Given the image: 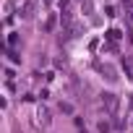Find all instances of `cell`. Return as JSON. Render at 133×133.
Segmentation results:
<instances>
[{
  "label": "cell",
  "mask_w": 133,
  "mask_h": 133,
  "mask_svg": "<svg viewBox=\"0 0 133 133\" xmlns=\"http://www.w3.org/2000/svg\"><path fill=\"white\" fill-rule=\"evenodd\" d=\"M102 104H104V110H107L110 115H117L120 99H117V94H112V91H104V94H102Z\"/></svg>",
  "instance_id": "obj_1"
},
{
  "label": "cell",
  "mask_w": 133,
  "mask_h": 133,
  "mask_svg": "<svg viewBox=\"0 0 133 133\" xmlns=\"http://www.w3.org/2000/svg\"><path fill=\"white\" fill-rule=\"evenodd\" d=\"M34 8H37V0H26V3H24V11H21V16H24V18H31Z\"/></svg>",
  "instance_id": "obj_2"
},
{
  "label": "cell",
  "mask_w": 133,
  "mask_h": 133,
  "mask_svg": "<svg viewBox=\"0 0 133 133\" xmlns=\"http://www.w3.org/2000/svg\"><path fill=\"white\" fill-rule=\"evenodd\" d=\"M37 117H39V123H42V125H50V112H47L44 107H39V110H37Z\"/></svg>",
  "instance_id": "obj_3"
},
{
  "label": "cell",
  "mask_w": 133,
  "mask_h": 133,
  "mask_svg": "<svg viewBox=\"0 0 133 133\" xmlns=\"http://www.w3.org/2000/svg\"><path fill=\"white\" fill-rule=\"evenodd\" d=\"M99 71H102V73H107V78H110V81H115V78H117V76H115V68H112V65H99Z\"/></svg>",
  "instance_id": "obj_4"
},
{
  "label": "cell",
  "mask_w": 133,
  "mask_h": 133,
  "mask_svg": "<svg viewBox=\"0 0 133 133\" xmlns=\"http://www.w3.org/2000/svg\"><path fill=\"white\" fill-rule=\"evenodd\" d=\"M120 37H123V34H120V29H110V31H107V39H110V42H117Z\"/></svg>",
  "instance_id": "obj_5"
},
{
  "label": "cell",
  "mask_w": 133,
  "mask_h": 133,
  "mask_svg": "<svg viewBox=\"0 0 133 133\" xmlns=\"http://www.w3.org/2000/svg\"><path fill=\"white\" fill-rule=\"evenodd\" d=\"M99 133H110V123H107V120L99 123Z\"/></svg>",
  "instance_id": "obj_6"
},
{
  "label": "cell",
  "mask_w": 133,
  "mask_h": 133,
  "mask_svg": "<svg viewBox=\"0 0 133 133\" xmlns=\"http://www.w3.org/2000/svg\"><path fill=\"white\" fill-rule=\"evenodd\" d=\"M84 11H86V13H91V11H94V5H91V0H84Z\"/></svg>",
  "instance_id": "obj_7"
},
{
  "label": "cell",
  "mask_w": 133,
  "mask_h": 133,
  "mask_svg": "<svg viewBox=\"0 0 133 133\" xmlns=\"http://www.w3.org/2000/svg\"><path fill=\"white\" fill-rule=\"evenodd\" d=\"M60 110H63V112H71V110H73V107H71V104H68V102H60Z\"/></svg>",
  "instance_id": "obj_8"
},
{
  "label": "cell",
  "mask_w": 133,
  "mask_h": 133,
  "mask_svg": "<svg viewBox=\"0 0 133 133\" xmlns=\"http://www.w3.org/2000/svg\"><path fill=\"white\" fill-rule=\"evenodd\" d=\"M107 16L112 18V16H117V11H115V5H107Z\"/></svg>",
  "instance_id": "obj_9"
},
{
  "label": "cell",
  "mask_w": 133,
  "mask_h": 133,
  "mask_svg": "<svg viewBox=\"0 0 133 133\" xmlns=\"http://www.w3.org/2000/svg\"><path fill=\"white\" fill-rule=\"evenodd\" d=\"M8 55H11V60H13V63H21V57H18V55H16L13 50H8Z\"/></svg>",
  "instance_id": "obj_10"
},
{
  "label": "cell",
  "mask_w": 133,
  "mask_h": 133,
  "mask_svg": "<svg viewBox=\"0 0 133 133\" xmlns=\"http://www.w3.org/2000/svg\"><path fill=\"white\" fill-rule=\"evenodd\" d=\"M130 107H133V94H130Z\"/></svg>",
  "instance_id": "obj_11"
}]
</instances>
